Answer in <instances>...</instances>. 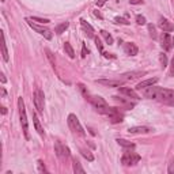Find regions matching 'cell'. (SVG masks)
Returning a JSON list of instances; mask_svg holds the SVG:
<instances>
[{"mask_svg": "<svg viewBox=\"0 0 174 174\" xmlns=\"http://www.w3.org/2000/svg\"><path fill=\"white\" fill-rule=\"evenodd\" d=\"M64 51H65V55H68L71 59L75 57V51H73L72 45L69 44V42H64Z\"/></svg>", "mask_w": 174, "mask_h": 174, "instance_id": "22", "label": "cell"}, {"mask_svg": "<svg viewBox=\"0 0 174 174\" xmlns=\"http://www.w3.org/2000/svg\"><path fill=\"white\" fill-rule=\"evenodd\" d=\"M18 107H19V116H20V124H22V128H23V133H24V138L29 140V121H27V116H26V109H24V102L22 97L18 98Z\"/></svg>", "mask_w": 174, "mask_h": 174, "instance_id": "3", "label": "cell"}, {"mask_svg": "<svg viewBox=\"0 0 174 174\" xmlns=\"http://www.w3.org/2000/svg\"><path fill=\"white\" fill-rule=\"evenodd\" d=\"M146 71H133V72H127V73H124V80H129V79H136V78H139V76H143V75H146Z\"/></svg>", "mask_w": 174, "mask_h": 174, "instance_id": "18", "label": "cell"}, {"mask_svg": "<svg viewBox=\"0 0 174 174\" xmlns=\"http://www.w3.org/2000/svg\"><path fill=\"white\" fill-rule=\"evenodd\" d=\"M147 27H148V33H150V37H151V38H156V29H155L154 24L150 23Z\"/></svg>", "mask_w": 174, "mask_h": 174, "instance_id": "29", "label": "cell"}, {"mask_svg": "<svg viewBox=\"0 0 174 174\" xmlns=\"http://www.w3.org/2000/svg\"><path fill=\"white\" fill-rule=\"evenodd\" d=\"M169 75L174 76V57H173V60H171V65H170V71H169Z\"/></svg>", "mask_w": 174, "mask_h": 174, "instance_id": "36", "label": "cell"}, {"mask_svg": "<svg viewBox=\"0 0 174 174\" xmlns=\"http://www.w3.org/2000/svg\"><path fill=\"white\" fill-rule=\"evenodd\" d=\"M33 101H34V106L35 109L42 113L44 111V107H45V95H44V91L41 89H37L34 91V97H33Z\"/></svg>", "mask_w": 174, "mask_h": 174, "instance_id": "5", "label": "cell"}, {"mask_svg": "<svg viewBox=\"0 0 174 174\" xmlns=\"http://www.w3.org/2000/svg\"><path fill=\"white\" fill-rule=\"evenodd\" d=\"M27 22V24L30 26L33 30H35L38 34H41V35H44L46 40H52V33H51V30L49 29H46V27H42V26H40V24H35V23H33V20L30 19V18H26L24 19Z\"/></svg>", "mask_w": 174, "mask_h": 174, "instance_id": "6", "label": "cell"}, {"mask_svg": "<svg viewBox=\"0 0 174 174\" xmlns=\"http://www.w3.org/2000/svg\"><path fill=\"white\" fill-rule=\"evenodd\" d=\"M67 121H68V125H69V128H71L72 132H75V133L80 135V136H84V135H86V132H84V129H83V127H82L79 118H78L75 114H72V113L69 114Z\"/></svg>", "mask_w": 174, "mask_h": 174, "instance_id": "4", "label": "cell"}, {"mask_svg": "<svg viewBox=\"0 0 174 174\" xmlns=\"http://www.w3.org/2000/svg\"><path fill=\"white\" fill-rule=\"evenodd\" d=\"M95 45H97V48H98V51H99V52H103L102 42H101V40H99L98 37H95Z\"/></svg>", "mask_w": 174, "mask_h": 174, "instance_id": "35", "label": "cell"}, {"mask_svg": "<svg viewBox=\"0 0 174 174\" xmlns=\"http://www.w3.org/2000/svg\"><path fill=\"white\" fill-rule=\"evenodd\" d=\"M129 3L131 4H143L144 2L143 0H129Z\"/></svg>", "mask_w": 174, "mask_h": 174, "instance_id": "39", "label": "cell"}, {"mask_svg": "<svg viewBox=\"0 0 174 174\" xmlns=\"http://www.w3.org/2000/svg\"><path fill=\"white\" fill-rule=\"evenodd\" d=\"M167 171L170 174H174V156L170 159V163H169V167H167Z\"/></svg>", "mask_w": 174, "mask_h": 174, "instance_id": "34", "label": "cell"}, {"mask_svg": "<svg viewBox=\"0 0 174 174\" xmlns=\"http://www.w3.org/2000/svg\"><path fill=\"white\" fill-rule=\"evenodd\" d=\"M98 84L106 86V87H121L124 84V79H98L95 80Z\"/></svg>", "mask_w": 174, "mask_h": 174, "instance_id": "10", "label": "cell"}, {"mask_svg": "<svg viewBox=\"0 0 174 174\" xmlns=\"http://www.w3.org/2000/svg\"><path fill=\"white\" fill-rule=\"evenodd\" d=\"M111 98H113V101H114V102H117L118 105L125 106L127 109H132V107L135 106L131 101H128V99H125V98H118V97H116V95H114V97H111Z\"/></svg>", "mask_w": 174, "mask_h": 174, "instance_id": "20", "label": "cell"}, {"mask_svg": "<svg viewBox=\"0 0 174 174\" xmlns=\"http://www.w3.org/2000/svg\"><path fill=\"white\" fill-rule=\"evenodd\" d=\"M116 142L118 143V146L127 148V150H133V148H135V143L128 142V140H125V139H117Z\"/></svg>", "mask_w": 174, "mask_h": 174, "instance_id": "21", "label": "cell"}, {"mask_svg": "<svg viewBox=\"0 0 174 174\" xmlns=\"http://www.w3.org/2000/svg\"><path fill=\"white\" fill-rule=\"evenodd\" d=\"M159 60H160V64H162V67L165 68L167 65V56L165 55V53H160L159 55Z\"/></svg>", "mask_w": 174, "mask_h": 174, "instance_id": "30", "label": "cell"}, {"mask_svg": "<svg viewBox=\"0 0 174 174\" xmlns=\"http://www.w3.org/2000/svg\"><path fill=\"white\" fill-rule=\"evenodd\" d=\"M94 14H95V15H97V16H98V18H102V15H101V14H99V12H98V11H95V12H94Z\"/></svg>", "mask_w": 174, "mask_h": 174, "instance_id": "41", "label": "cell"}, {"mask_svg": "<svg viewBox=\"0 0 174 174\" xmlns=\"http://www.w3.org/2000/svg\"><path fill=\"white\" fill-rule=\"evenodd\" d=\"M128 132L132 135H135V133H148V132H151V128H148V127H132L128 129Z\"/></svg>", "mask_w": 174, "mask_h": 174, "instance_id": "19", "label": "cell"}, {"mask_svg": "<svg viewBox=\"0 0 174 174\" xmlns=\"http://www.w3.org/2000/svg\"><path fill=\"white\" fill-rule=\"evenodd\" d=\"M80 154L83 155L87 160H90V162H93V160H94V155L91 154L89 150H83V148H82V150H80Z\"/></svg>", "mask_w": 174, "mask_h": 174, "instance_id": "27", "label": "cell"}, {"mask_svg": "<svg viewBox=\"0 0 174 174\" xmlns=\"http://www.w3.org/2000/svg\"><path fill=\"white\" fill-rule=\"evenodd\" d=\"M38 167H40V171H48L45 169V165L42 163V160H38Z\"/></svg>", "mask_w": 174, "mask_h": 174, "instance_id": "37", "label": "cell"}, {"mask_svg": "<svg viewBox=\"0 0 174 174\" xmlns=\"http://www.w3.org/2000/svg\"><path fill=\"white\" fill-rule=\"evenodd\" d=\"M33 122H34V127H35V131L38 132V135L40 136H45V132H44V128L42 125H41V122H40V120H38V116H37L35 113H33Z\"/></svg>", "mask_w": 174, "mask_h": 174, "instance_id": "17", "label": "cell"}, {"mask_svg": "<svg viewBox=\"0 0 174 174\" xmlns=\"http://www.w3.org/2000/svg\"><path fill=\"white\" fill-rule=\"evenodd\" d=\"M140 160V156L138 154H135V152H131V151H127L124 152L122 158H121V163L124 166H133Z\"/></svg>", "mask_w": 174, "mask_h": 174, "instance_id": "7", "label": "cell"}, {"mask_svg": "<svg viewBox=\"0 0 174 174\" xmlns=\"http://www.w3.org/2000/svg\"><path fill=\"white\" fill-rule=\"evenodd\" d=\"M87 56V49H86V44H83V49H82V57Z\"/></svg>", "mask_w": 174, "mask_h": 174, "instance_id": "38", "label": "cell"}, {"mask_svg": "<svg viewBox=\"0 0 174 174\" xmlns=\"http://www.w3.org/2000/svg\"><path fill=\"white\" fill-rule=\"evenodd\" d=\"M114 22H116V23H120V24H125V26H128V24H129V22H128L125 18H120V16H116V18H114Z\"/></svg>", "mask_w": 174, "mask_h": 174, "instance_id": "31", "label": "cell"}, {"mask_svg": "<svg viewBox=\"0 0 174 174\" xmlns=\"http://www.w3.org/2000/svg\"><path fill=\"white\" fill-rule=\"evenodd\" d=\"M31 20H34V22H38L41 24H45V23H49V19H42V18H38V16H33L30 18Z\"/></svg>", "mask_w": 174, "mask_h": 174, "instance_id": "32", "label": "cell"}, {"mask_svg": "<svg viewBox=\"0 0 174 174\" xmlns=\"http://www.w3.org/2000/svg\"><path fill=\"white\" fill-rule=\"evenodd\" d=\"M118 93L120 94H124L127 95L128 98H133V99H140V97L138 95V93H136L135 90L129 89V87H118Z\"/></svg>", "mask_w": 174, "mask_h": 174, "instance_id": "13", "label": "cell"}, {"mask_svg": "<svg viewBox=\"0 0 174 174\" xmlns=\"http://www.w3.org/2000/svg\"><path fill=\"white\" fill-rule=\"evenodd\" d=\"M68 26H69L68 22H63V23L57 24V26H56V33H57V34H63V33L68 29Z\"/></svg>", "mask_w": 174, "mask_h": 174, "instance_id": "25", "label": "cell"}, {"mask_svg": "<svg viewBox=\"0 0 174 174\" xmlns=\"http://www.w3.org/2000/svg\"><path fill=\"white\" fill-rule=\"evenodd\" d=\"M2 94H3V97H6L7 93H6V90H4V89H2Z\"/></svg>", "mask_w": 174, "mask_h": 174, "instance_id": "43", "label": "cell"}, {"mask_svg": "<svg viewBox=\"0 0 174 174\" xmlns=\"http://www.w3.org/2000/svg\"><path fill=\"white\" fill-rule=\"evenodd\" d=\"M99 33H101V35L103 37V38H105L106 44H109V45H111V44H113V37H111V35H110L107 31H105V30H101Z\"/></svg>", "mask_w": 174, "mask_h": 174, "instance_id": "26", "label": "cell"}, {"mask_svg": "<svg viewBox=\"0 0 174 174\" xmlns=\"http://www.w3.org/2000/svg\"><path fill=\"white\" fill-rule=\"evenodd\" d=\"M73 173H76V174H84L86 171H84V169L82 167V165H80V162L79 160H73Z\"/></svg>", "mask_w": 174, "mask_h": 174, "instance_id": "24", "label": "cell"}, {"mask_svg": "<svg viewBox=\"0 0 174 174\" xmlns=\"http://www.w3.org/2000/svg\"><path fill=\"white\" fill-rule=\"evenodd\" d=\"M124 52H125L128 56H136L139 49L133 42H125L124 44Z\"/></svg>", "mask_w": 174, "mask_h": 174, "instance_id": "14", "label": "cell"}, {"mask_svg": "<svg viewBox=\"0 0 174 174\" xmlns=\"http://www.w3.org/2000/svg\"><path fill=\"white\" fill-rule=\"evenodd\" d=\"M55 151H56V155L59 156V158H61V159L69 158V150H68V147L63 146V144H61L60 142H56L55 143Z\"/></svg>", "mask_w": 174, "mask_h": 174, "instance_id": "9", "label": "cell"}, {"mask_svg": "<svg viewBox=\"0 0 174 174\" xmlns=\"http://www.w3.org/2000/svg\"><path fill=\"white\" fill-rule=\"evenodd\" d=\"M136 23L142 24V26H143V24H146V18H144L143 15H138V16H136Z\"/></svg>", "mask_w": 174, "mask_h": 174, "instance_id": "33", "label": "cell"}, {"mask_svg": "<svg viewBox=\"0 0 174 174\" xmlns=\"http://www.w3.org/2000/svg\"><path fill=\"white\" fill-rule=\"evenodd\" d=\"M87 99H89L90 103L99 111V113H102V114H107V113H109L110 106L107 105L106 101L102 97H98V95H91V97H87Z\"/></svg>", "mask_w": 174, "mask_h": 174, "instance_id": "2", "label": "cell"}, {"mask_svg": "<svg viewBox=\"0 0 174 174\" xmlns=\"http://www.w3.org/2000/svg\"><path fill=\"white\" fill-rule=\"evenodd\" d=\"M158 80H159L158 78H151V79H146V80L140 82V83L136 86V90H143V89H146V87H150V86H152V84H155Z\"/></svg>", "mask_w": 174, "mask_h": 174, "instance_id": "16", "label": "cell"}, {"mask_svg": "<svg viewBox=\"0 0 174 174\" xmlns=\"http://www.w3.org/2000/svg\"><path fill=\"white\" fill-rule=\"evenodd\" d=\"M45 53H46V57H48V60H49V63L52 64V67L55 68L56 65H55V57H53V53L49 51V49H45Z\"/></svg>", "mask_w": 174, "mask_h": 174, "instance_id": "28", "label": "cell"}, {"mask_svg": "<svg viewBox=\"0 0 174 174\" xmlns=\"http://www.w3.org/2000/svg\"><path fill=\"white\" fill-rule=\"evenodd\" d=\"M143 95L146 98L155 99L160 103L169 106H174V90L170 89H162V87H155L154 84L150 87L143 89Z\"/></svg>", "mask_w": 174, "mask_h": 174, "instance_id": "1", "label": "cell"}, {"mask_svg": "<svg viewBox=\"0 0 174 174\" xmlns=\"http://www.w3.org/2000/svg\"><path fill=\"white\" fill-rule=\"evenodd\" d=\"M107 116H109V120L111 124H117V122H121L122 118H124V114L120 111V109H117V107H110L109 113H107Z\"/></svg>", "mask_w": 174, "mask_h": 174, "instance_id": "8", "label": "cell"}, {"mask_svg": "<svg viewBox=\"0 0 174 174\" xmlns=\"http://www.w3.org/2000/svg\"><path fill=\"white\" fill-rule=\"evenodd\" d=\"M106 2H107V0H98V2H97V6H98V7H102Z\"/></svg>", "mask_w": 174, "mask_h": 174, "instance_id": "40", "label": "cell"}, {"mask_svg": "<svg viewBox=\"0 0 174 174\" xmlns=\"http://www.w3.org/2000/svg\"><path fill=\"white\" fill-rule=\"evenodd\" d=\"M160 46H162L165 51H170L173 48V38L166 31H163L162 34H160Z\"/></svg>", "mask_w": 174, "mask_h": 174, "instance_id": "11", "label": "cell"}, {"mask_svg": "<svg viewBox=\"0 0 174 174\" xmlns=\"http://www.w3.org/2000/svg\"><path fill=\"white\" fill-rule=\"evenodd\" d=\"M173 44H174V40H173Z\"/></svg>", "mask_w": 174, "mask_h": 174, "instance_id": "44", "label": "cell"}, {"mask_svg": "<svg viewBox=\"0 0 174 174\" xmlns=\"http://www.w3.org/2000/svg\"><path fill=\"white\" fill-rule=\"evenodd\" d=\"M2 38H3V41H2V52H3V59H4V61H8V51H7V45H6V37H4V34H2Z\"/></svg>", "mask_w": 174, "mask_h": 174, "instance_id": "23", "label": "cell"}, {"mask_svg": "<svg viewBox=\"0 0 174 174\" xmlns=\"http://www.w3.org/2000/svg\"><path fill=\"white\" fill-rule=\"evenodd\" d=\"M158 26L162 29V31H166V33H170V31H174V24L170 22L169 19L163 18L160 16L159 18V22H158Z\"/></svg>", "mask_w": 174, "mask_h": 174, "instance_id": "12", "label": "cell"}, {"mask_svg": "<svg viewBox=\"0 0 174 174\" xmlns=\"http://www.w3.org/2000/svg\"><path fill=\"white\" fill-rule=\"evenodd\" d=\"M80 24H82V29L84 30V33L87 34V37H89V38H95V35H94V29L91 27L90 23H87L84 19H80Z\"/></svg>", "mask_w": 174, "mask_h": 174, "instance_id": "15", "label": "cell"}, {"mask_svg": "<svg viewBox=\"0 0 174 174\" xmlns=\"http://www.w3.org/2000/svg\"><path fill=\"white\" fill-rule=\"evenodd\" d=\"M2 113H3V114L7 113V109H6V107H2Z\"/></svg>", "mask_w": 174, "mask_h": 174, "instance_id": "42", "label": "cell"}]
</instances>
